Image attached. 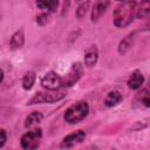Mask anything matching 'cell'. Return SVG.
Instances as JSON below:
<instances>
[{
  "instance_id": "1",
  "label": "cell",
  "mask_w": 150,
  "mask_h": 150,
  "mask_svg": "<svg viewBox=\"0 0 150 150\" xmlns=\"http://www.w3.org/2000/svg\"><path fill=\"white\" fill-rule=\"evenodd\" d=\"M136 13V1L125 0L122 1L114 11V25L118 28L129 26Z\"/></svg>"
},
{
  "instance_id": "2",
  "label": "cell",
  "mask_w": 150,
  "mask_h": 150,
  "mask_svg": "<svg viewBox=\"0 0 150 150\" xmlns=\"http://www.w3.org/2000/svg\"><path fill=\"white\" fill-rule=\"evenodd\" d=\"M89 112V105L86 101H79L75 104H71L63 115V118L69 124H77L83 121Z\"/></svg>"
},
{
  "instance_id": "3",
  "label": "cell",
  "mask_w": 150,
  "mask_h": 150,
  "mask_svg": "<svg viewBox=\"0 0 150 150\" xmlns=\"http://www.w3.org/2000/svg\"><path fill=\"white\" fill-rule=\"evenodd\" d=\"M64 96H66V94L63 91L48 90V89H46V91H39V93H36L27 102V104L28 105H32V104H40V103H54V102L61 101Z\"/></svg>"
},
{
  "instance_id": "4",
  "label": "cell",
  "mask_w": 150,
  "mask_h": 150,
  "mask_svg": "<svg viewBox=\"0 0 150 150\" xmlns=\"http://www.w3.org/2000/svg\"><path fill=\"white\" fill-rule=\"evenodd\" d=\"M41 138H42V130L40 128H35L33 130H29L26 134H23L21 139H20L21 148L26 149V150L36 149L40 145Z\"/></svg>"
},
{
  "instance_id": "5",
  "label": "cell",
  "mask_w": 150,
  "mask_h": 150,
  "mask_svg": "<svg viewBox=\"0 0 150 150\" xmlns=\"http://www.w3.org/2000/svg\"><path fill=\"white\" fill-rule=\"evenodd\" d=\"M83 74V66L81 62H75L71 64L69 71L62 77V87H71L74 86Z\"/></svg>"
},
{
  "instance_id": "6",
  "label": "cell",
  "mask_w": 150,
  "mask_h": 150,
  "mask_svg": "<svg viewBox=\"0 0 150 150\" xmlns=\"http://www.w3.org/2000/svg\"><path fill=\"white\" fill-rule=\"evenodd\" d=\"M42 88L48 90H59L62 88V77L55 71H48L40 81Z\"/></svg>"
},
{
  "instance_id": "7",
  "label": "cell",
  "mask_w": 150,
  "mask_h": 150,
  "mask_svg": "<svg viewBox=\"0 0 150 150\" xmlns=\"http://www.w3.org/2000/svg\"><path fill=\"white\" fill-rule=\"evenodd\" d=\"M86 138V132L83 130H76L74 132H70L69 135H67L66 137H63V139L61 141L60 148H71L79 143H82Z\"/></svg>"
},
{
  "instance_id": "8",
  "label": "cell",
  "mask_w": 150,
  "mask_h": 150,
  "mask_svg": "<svg viewBox=\"0 0 150 150\" xmlns=\"http://www.w3.org/2000/svg\"><path fill=\"white\" fill-rule=\"evenodd\" d=\"M110 5V0H96L93 8H91V21H97L101 19V16L105 13Z\"/></svg>"
},
{
  "instance_id": "9",
  "label": "cell",
  "mask_w": 150,
  "mask_h": 150,
  "mask_svg": "<svg viewBox=\"0 0 150 150\" xmlns=\"http://www.w3.org/2000/svg\"><path fill=\"white\" fill-rule=\"evenodd\" d=\"M143 83H144V76H143L142 71L138 69L134 70L128 80V87L132 90H137L142 87Z\"/></svg>"
},
{
  "instance_id": "10",
  "label": "cell",
  "mask_w": 150,
  "mask_h": 150,
  "mask_svg": "<svg viewBox=\"0 0 150 150\" xmlns=\"http://www.w3.org/2000/svg\"><path fill=\"white\" fill-rule=\"evenodd\" d=\"M98 60V50L95 46H90L86 52H84V56H83V61L84 64L87 67H94L96 64Z\"/></svg>"
},
{
  "instance_id": "11",
  "label": "cell",
  "mask_w": 150,
  "mask_h": 150,
  "mask_svg": "<svg viewBox=\"0 0 150 150\" xmlns=\"http://www.w3.org/2000/svg\"><path fill=\"white\" fill-rule=\"evenodd\" d=\"M23 43H25L23 29H19V30H16V32L12 35V38H11V40H9V47H11L12 50H16V49L22 48Z\"/></svg>"
},
{
  "instance_id": "12",
  "label": "cell",
  "mask_w": 150,
  "mask_h": 150,
  "mask_svg": "<svg viewBox=\"0 0 150 150\" xmlns=\"http://www.w3.org/2000/svg\"><path fill=\"white\" fill-rule=\"evenodd\" d=\"M123 100L122 97V94L118 91V90H111L107 94V96L104 97V105L108 107V108H111V107H115L121 101Z\"/></svg>"
},
{
  "instance_id": "13",
  "label": "cell",
  "mask_w": 150,
  "mask_h": 150,
  "mask_svg": "<svg viewBox=\"0 0 150 150\" xmlns=\"http://www.w3.org/2000/svg\"><path fill=\"white\" fill-rule=\"evenodd\" d=\"M39 9L46 11L47 13L56 12L59 7V0H35Z\"/></svg>"
},
{
  "instance_id": "14",
  "label": "cell",
  "mask_w": 150,
  "mask_h": 150,
  "mask_svg": "<svg viewBox=\"0 0 150 150\" xmlns=\"http://www.w3.org/2000/svg\"><path fill=\"white\" fill-rule=\"evenodd\" d=\"M42 118H43V116H42L41 112H39V111H33V112H30V114L25 118L23 125H25V128L29 129V128H32V127L38 125L39 123H41V122H42Z\"/></svg>"
},
{
  "instance_id": "15",
  "label": "cell",
  "mask_w": 150,
  "mask_h": 150,
  "mask_svg": "<svg viewBox=\"0 0 150 150\" xmlns=\"http://www.w3.org/2000/svg\"><path fill=\"white\" fill-rule=\"evenodd\" d=\"M134 40H135V32L128 34V35L120 42V45H118V53L122 54V55L127 54V52L131 48V46H132V43H134Z\"/></svg>"
},
{
  "instance_id": "16",
  "label": "cell",
  "mask_w": 150,
  "mask_h": 150,
  "mask_svg": "<svg viewBox=\"0 0 150 150\" xmlns=\"http://www.w3.org/2000/svg\"><path fill=\"white\" fill-rule=\"evenodd\" d=\"M35 80H36V74L35 71L33 70H29L27 71L25 75H23V79H22V88L25 90H30L35 83Z\"/></svg>"
},
{
  "instance_id": "17",
  "label": "cell",
  "mask_w": 150,
  "mask_h": 150,
  "mask_svg": "<svg viewBox=\"0 0 150 150\" xmlns=\"http://www.w3.org/2000/svg\"><path fill=\"white\" fill-rule=\"evenodd\" d=\"M149 9H150V5H149V0H141L139 4V8L136 9V15L139 19H145L149 15Z\"/></svg>"
},
{
  "instance_id": "18",
  "label": "cell",
  "mask_w": 150,
  "mask_h": 150,
  "mask_svg": "<svg viewBox=\"0 0 150 150\" xmlns=\"http://www.w3.org/2000/svg\"><path fill=\"white\" fill-rule=\"evenodd\" d=\"M89 5H90V1L89 0H86L84 2H82L77 7V9H76V16H77V19H82L87 14V12L89 9Z\"/></svg>"
},
{
  "instance_id": "19",
  "label": "cell",
  "mask_w": 150,
  "mask_h": 150,
  "mask_svg": "<svg viewBox=\"0 0 150 150\" xmlns=\"http://www.w3.org/2000/svg\"><path fill=\"white\" fill-rule=\"evenodd\" d=\"M141 103L145 107V108H149L150 107V98H149V90L148 89H144L141 94Z\"/></svg>"
},
{
  "instance_id": "20",
  "label": "cell",
  "mask_w": 150,
  "mask_h": 150,
  "mask_svg": "<svg viewBox=\"0 0 150 150\" xmlns=\"http://www.w3.org/2000/svg\"><path fill=\"white\" fill-rule=\"evenodd\" d=\"M48 19H49L48 13H41L40 15H38V18H36V22H38V25L43 26V25H46V23L48 22Z\"/></svg>"
},
{
  "instance_id": "21",
  "label": "cell",
  "mask_w": 150,
  "mask_h": 150,
  "mask_svg": "<svg viewBox=\"0 0 150 150\" xmlns=\"http://www.w3.org/2000/svg\"><path fill=\"white\" fill-rule=\"evenodd\" d=\"M6 141H7V132L4 129H0V148L5 145Z\"/></svg>"
},
{
  "instance_id": "22",
  "label": "cell",
  "mask_w": 150,
  "mask_h": 150,
  "mask_svg": "<svg viewBox=\"0 0 150 150\" xmlns=\"http://www.w3.org/2000/svg\"><path fill=\"white\" fill-rule=\"evenodd\" d=\"M2 79H4V71H2V69H0V82L2 81Z\"/></svg>"
},
{
  "instance_id": "23",
  "label": "cell",
  "mask_w": 150,
  "mask_h": 150,
  "mask_svg": "<svg viewBox=\"0 0 150 150\" xmlns=\"http://www.w3.org/2000/svg\"><path fill=\"white\" fill-rule=\"evenodd\" d=\"M117 1H121L122 2V1H125V0H117Z\"/></svg>"
},
{
  "instance_id": "24",
  "label": "cell",
  "mask_w": 150,
  "mask_h": 150,
  "mask_svg": "<svg viewBox=\"0 0 150 150\" xmlns=\"http://www.w3.org/2000/svg\"><path fill=\"white\" fill-rule=\"evenodd\" d=\"M76 1H81V0H76Z\"/></svg>"
}]
</instances>
